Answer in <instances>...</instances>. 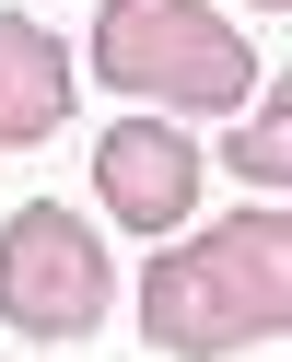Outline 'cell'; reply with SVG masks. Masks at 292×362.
<instances>
[{
  "mask_svg": "<svg viewBox=\"0 0 292 362\" xmlns=\"http://www.w3.org/2000/svg\"><path fill=\"white\" fill-rule=\"evenodd\" d=\"M94 187H105V211H117L129 234H175V222H187V199H199V152H187V129L129 117V129H105Z\"/></svg>",
  "mask_w": 292,
  "mask_h": 362,
  "instance_id": "cell-4",
  "label": "cell"
},
{
  "mask_svg": "<svg viewBox=\"0 0 292 362\" xmlns=\"http://www.w3.org/2000/svg\"><path fill=\"white\" fill-rule=\"evenodd\" d=\"M94 71L117 82V94L222 117V105L257 94V35L222 24L211 0H105L94 12Z\"/></svg>",
  "mask_w": 292,
  "mask_h": 362,
  "instance_id": "cell-2",
  "label": "cell"
},
{
  "mask_svg": "<svg viewBox=\"0 0 292 362\" xmlns=\"http://www.w3.org/2000/svg\"><path fill=\"white\" fill-rule=\"evenodd\" d=\"M59 117H71V47L24 12H0V152L59 141Z\"/></svg>",
  "mask_w": 292,
  "mask_h": 362,
  "instance_id": "cell-5",
  "label": "cell"
},
{
  "mask_svg": "<svg viewBox=\"0 0 292 362\" xmlns=\"http://www.w3.org/2000/svg\"><path fill=\"white\" fill-rule=\"evenodd\" d=\"M234 164H245V187H281V94H245V129H234Z\"/></svg>",
  "mask_w": 292,
  "mask_h": 362,
  "instance_id": "cell-6",
  "label": "cell"
},
{
  "mask_svg": "<svg viewBox=\"0 0 292 362\" xmlns=\"http://www.w3.org/2000/svg\"><path fill=\"white\" fill-rule=\"evenodd\" d=\"M257 12H281V0H257Z\"/></svg>",
  "mask_w": 292,
  "mask_h": 362,
  "instance_id": "cell-7",
  "label": "cell"
},
{
  "mask_svg": "<svg viewBox=\"0 0 292 362\" xmlns=\"http://www.w3.org/2000/svg\"><path fill=\"white\" fill-rule=\"evenodd\" d=\"M105 304H117V269H105L94 222L59 199H24L0 234V315L24 339H82V327H105Z\"/></svg>",
  "mask_w": 292,
  "mask_h": 362,
  "instance_id": "cell-3",
  "label": "cell"
},
{
  "mask_svg": "<svg viewBox=\"0 0 292 362\" xmlns=\"http://www.w3.org/2000/svg\"><path fill=\"white\" fill-rule=\"evenodd\" d=\"M141 327L175 362H222L245 339H281L292 327V234H281V211H234L211 234H175L141 269Z\"/></svg>",
  "mask_w": 292,
  "mask_h": 362,
  "instance_id": "cell-1",
  "label": "cell"
}]
</instances>
